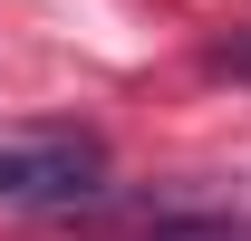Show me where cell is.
<instances>
[{"mask_svg":"<svg viewBox=\"0 0 251 241\" xmlns=\"http://www.w3.org/2000/svg\"><path fill=\"white\" fill-rule=\"evenodd\" d=\"M222 68H232V77H251V29L232 39V48H222Z\"/></svg>","mask_w":251,"mask_h":241,"instance_id":"obj_3","label":"cell"},{"mask_svg":"<svg viewBox=\"0 0 251 241\" xmlns=\"http://www.w3.org/2000/svg\"><path fill=\"white\" fill-rule=\"evenodd\" d=\"M106 193V145L87 125H49V135H10L0 145V212H58Z\"/></svg>","mask_w":251,"mask_h":241,"instance_id":"obj_1","label":"cell"},{"mask_svg":"<svg viewBox=\"0 0 251 241\" xmlns=\"http://www.w3.org/2000/svg\"><path fill=\"white\" fill-rule=\"evenodd\" d=\"M145 241H251V222H155Z\"/></svg>","mask_w":251,"mask_h":241,"instance_id":"obj_2","label":"cell"}]
</instances>
